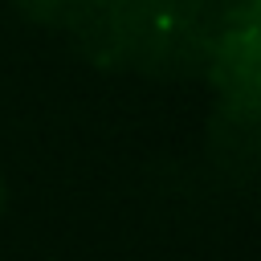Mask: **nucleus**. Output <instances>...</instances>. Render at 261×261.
I'll return each instance as SVG.
<instances>
[{"label": "nucleus", "instance_id": "obj_1", "mask_svg": "<svg viewBox=\"0 0 261 261\" xmlns=\"http://www.w3.org/2000/svg\"><path fill=\"white\" fill-rule=\"evenodd\" d=\"M0 212H4V179H0Z\"/></svg>", "mask_w": 261, "mask_h": 261}]
</instances>
